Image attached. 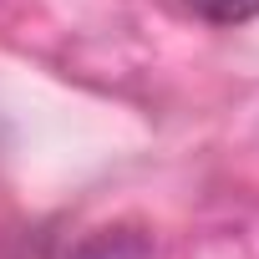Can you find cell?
<instances>
[{"instance_id": "1", "label": "cell", "mask_w": 259, "mask_h": 259, "mask_svg": "<svg viewBox=\"0 0 259 259\" xmlns=\"http://www.w3.org/2000/svg\"><path fill=\"white\" fill-rule=\"evenodd\" d=\"M183 6L213 26H239V21H254L259 16V0H183Z\"/></svg>"}]
</instances>
